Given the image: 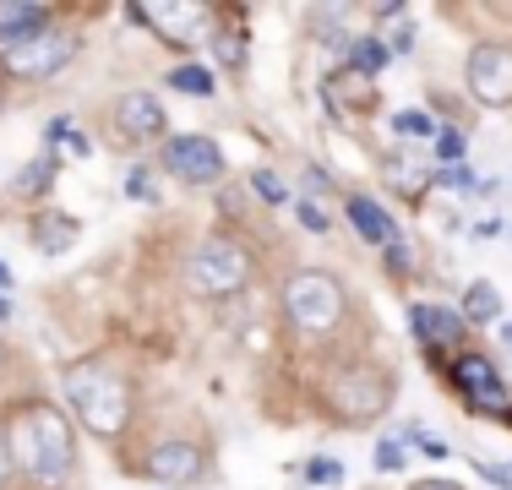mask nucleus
<instances>
[{"label":"nucleus","mask_w":512,"mask_h":490,"mask_svg":"<svg viewBox=\"0 0 512 490\" xmlns=\"http://www.w3.org/2000/svg\"><path fill=\"white\" fill-rule=\"evenodd\" d=\"M431 158H442L447 169L463 164V131H436V142H431Z\"/></svg>","instance_id":"nucleus-28"},{"label":"nucleus","mask_w":512,"mask_h":490,"mask_svg":"<svg viewBox=\"0 0 512 490\" xmlns=\"http://www.w3.org/2000/svg\"><path fill=\"white\" fill-rule=\"evenodd\" d=\"M207 49H213V71H246V28L235 22V11H218L213 33H207Z\"/></svg>","instance_id":"nucleus-17"},{"label":"nucleus","mask_w":512,"mask_h":490,"mask_svg":"<svg viewBox=\"0 0 512 490\" xmlns=\"http://www.w3.org/2000/svg\"><path fill=\"white\" fill-rule=\"evenodd\" d=\"M82 28H66V22H55V28H44L39 39L17 44V49H0V82H11V88H33V82H55L60 71H71V60L82 55Z\"/></svg>","instance_id":"nucleus-7"},{"label":"nucleus","mask_w":512,"mask_h":490,"mask_svg":"<svg viewBox=\"0 0 512 490\" xmlns=\"http://www.w3.org/2000/svg\"><path fill=\"white\" fill-rule=\"evenodd\" d=\"M126 17L142 22L158 44L191 49V44H207L218 6H202V0H137V6H126Z\"/></svg>","instance_id":"nucleus-11"},{"label":"nucleus","mask_w":512,"mask_h":490,"mask_svg":"<svg viewBox=\"0 0 512 490\" xmlns=\"http://www.w3.org/2000/svg\"><path fill=\"white\" fill-rule=\"evenodd\" d=\"M246 186H251V196H262V202H267V207H284V202H289V191H284V180H278V175H273V169H256V175L246 180Z\"/></svg>","instance_id":"nucleus-25"},{"label":"nucleus","mask_w":512,"mask_h":490,"mask_svg":"<svg viewBox=\"0 0 512 490\" xmlns=\"http://www.w3.org/2000/svg\"><path fill=\"white\" fill-rule=\"evenodd\" d=\"M409 327H414V338H420V349H425V360H453V354L469 349V322H463V311H453V305H409Z\"/></svg>","instance_id":"nucleus-13"},{"label":"nucleus","mask_w":512,"mask_h":490,"mask_svg":"<svg viewBox=\"0 0 512 490\" xmlns=\"http://www.w3.org/2000/svg\"><path fill=\"white\" fill-rule=\"evenodd\" d=\"M0 322H11V294L0 289Z\"/></svg>","instance_id":"nucleus-34"},{"label":"nucleus","mask_w":512,"mask_h":490,"mask_svg":"<svg viewBox=\"0 0 512 490\" xmlns=\"http://www.w3.org/2000/svg\"><path fill=\"white\" fill-rule=\"evenodd\" d=\"M278 327H284V338L295 343V349L306 354H344V333L349 322H355V289L344 284V273H333V267H289L284 278H278Z\"/></svg>","instance_id":"nucleus-2"},{"label":"nucleus","mask_w":512,"mask_h":490,"mask_svg":"<svg viewBox=\"0 0 512 490\" xmlns=\"http://www.w3.org/2000/svg\"><path fill=\"white\" fill-rule=\"evenodd\" d=\"M409 490H463V485H453V480H414Z\"/></svg>","instance_id":"nucleus-33"},{"label":"nucleus","mask_w":512,"mask_h":490,"mask_svg":"<svg viewBox=\"0 0 512 490\" xmlns=\"http://www.w3.org/2000/svg\"><path fill=\"white\" fill-rule=\"evenodd\" d=\"M153 169L148 164H137V169H131V175H126V196H142V202H148V196H153Z\"/></svg>","instance_id":"nucleus-30"},{"label":"nucleus","mask_w":512,"mask_h":490,"mask_svg":"<svg viewBox=\"0 0 512 490\" xmlns=\"http://www.w3.org/2000/svg\"><path fill=\"white\" fill-rule=\"evenodd\" d=\"M442 371H447V387L458 392V403H463L469 414H480V420H507V425H512V392H507L502 371H496V360H491L485 349L453 354Z\"/></svg>","instance_id":"nucleus-8"},{"label":"nucleus","mask_w":512,"mask_h":490,"mask_svg":"<svg viewBox=\"0 0 512 490\" xmlns=\"http://www.w3.org/2000/svg\"><path fill=\"white\" fill-rule=\"evenodd\" d=\"M338 55H344V66L355 71V77H376V71L393 60V55H387V39H382V33H360V39H344V44H338Z\"/></svg>","instance_id":"nucleus-18"},{"label":"nucleus","mask_w":512,"mask_h":490,"mask_svg":"<svg viewBox=\"0 0 512 490\" xmlns=\"http://www.w3.org/2000/svg\"><path fill=\"white\" fill-rule=\"evenodd\" d=\"M0 490H11V458H6V431H0Z\"/></svg>","instance_id":"nucleus-32"},{"label":"nucleus","mask_w":512,"mask_h":490,"mask_svg":"<svg viewBox=\"0 0 512 490\" xmlns=\"http://www.w3.org/2000/svg\"><path fill=\"white\" fill-rule=\"evenodd\" d=\"M474 474H485L496 490H512V458H469Z\"/></svg>","instance_id":"nucleus-26"},{"label":"nucleus","mask_w":512,"mask_h":490,"mask_svg":"<svg viewBox=\"0 0 512 490\" xmlns=\"http://www.w3.org/2000/svg\"><path fill=\"white\" fill-rule=\"evenodd\" d=\"M55 175H60V158L55 153H39V158H28V164H22V175H17V196H44L55 186Z\"/></svg>","instance_id":"nucleus-21"},{"label":"nucleus","mask_w":512,"mask_h":490,"mask_svg":"<svg viewBox=\"0 0 512 490\" xmlns=\"http://www.w3.org/2000/svg\"><path fill=\"white\" fill-rule=\"evenodd\" d=\"M382 267L398 278V284H409V278H414V245H409V240H393V245L382 251Z\"/></svg>","instance_id":"nucleus-23"},{"label":"nucleus","mask_w":512,"mask_h":490,"mask_svg":"<svg viewBox=\"0 0 512 490\" xmlns=\"http://www.w3.org/2000/svg\"><path fill=\"white\" fill-rule=\"evenodd\" d=\"M295 218L311 229V235H327V229H333V218H327V207H322V202H311V196H300V202H295Z\"/></svg>","instance_id":"nucleus-27"},{"label":"nucleus","mask_w":512,"mask_h":490,"mask_svg":"<svg viewBox=\"0 0 512 490\" xmlns=\"http://www.w3.org/2000/svg\"><path fill=\"white\" fill-rule=\"evenodd\" d=\"M55 22H60L55 6H39V0H0V49H17V44L39 39Z\"/></svg>","instance_id":"nucleus-15"},{"label":"nucleus","mask_w":512,"mask_h":490,"mask_svg":"<svg viewBox=\"0 0 512 490\" xmlns=\"http://www.w3.org/2000/svg\"><path fill=\"white\" fill-rule=\"evenodd\" d=\"M398 371L376 354H333L311 387V403L333 431H371L398 403Z\"/></svg>","instance_id":"nucleus-4"},{"label":"nucleus","mask_w":512,"mask_h":490,"mask_svg":"<svg viewBox=\"0 0 512 490\" xmlns=\"http://www.w3.org/2000/svg\"><path fill=\"white\" fill-rule=\"evenodd\" d=\"M463 88L480 109H512V44L480 39L463 55Z\"/></svg>","instance_id":"nucleus-12"},{"label":"nucleus","mask_w":512,"mask_h":490,"mask_svg":"<svg viewBox=\"0 0 512 490\" xmlns=\"http://www.w3.org/2000/svg\"><path fill=\"white\" fill-rule=\"evenodd\" d=\"M306 485H344V463L311 458V463H306Z\"/></svg>","instance_id":"nucleus-29"},{"label":"nucleus","mask_w":512,"mask_h":490,"mask_svg":"<svg viewBox=\"0 0 512 490\" xmlns=\"http://www.w3.org/2000/svg\"><path fill=\"white\" fill-rule=\"evenodd\" d=\"M104 137L120 153H142V147H164L169 142V115L148 88H126L104 104Z\"/></svg>","instance_id":"nucleus-9"},{"label":"nucleus","mask_w":512,"mask_h":490,"mask_svg":"<svg viewBox=\"0 0 512 490\" xmlns=\"http://www.w3.org/2000/svg\"><path fill=\"white\" fill-rule=\"evenodd\" d=\"M158 175L180 180L191 191H218L229 180V158L202 131H169V142L158 147Z\"/></svg>","instance_id":"nucleus-10"},{"label":"nucleus","mask_w":512,"mask_h":490,"mask_svg":"<svg viewBox=\"0 0 512 490\" xmlns=\"http://www.w3.org/2000/svg\"><path fill=\"white\" fill-rule=\"evenodd\" d=\"M496 316H502V294H496L491 278H474V284L463 289V322L485 327V322H496Z\"/></svg>","instance_id":"nucleus-20"},{"label":"nucleus","mask_w":512,"mask_h":490,"mask_svg":"<svg viewBox=\"0 0 512 490\" xmlns=\"http://www.w3.org/2000/svg\"><path fill=\"white\" fill-rule=\"evenodd\" d=\"M11 490H82V431L55 398H17L0 414Z\"/></svg>","instance_id":"nucleus-1"},{"label":"nucleus","mask_w":512,"mask_h":490,"mask_svg":"<svg viewBox=\"0 0 512 490\" xmlns=\"http://www.w3.org/2000/svg\"><path fill=\"white\" fill-rule=\"evenodd\" d=\"M137 403L142 387L126 365L88 354V360H71L60 371V409L71 414L82 436H93L99 447H126L137 431Z\"/></svg>","instance_id":"nucleus-3"},{"label":"nucleus","mask_w":512,"mask_h":490,"mask_svg":"<svg viewBox=\"0 0 512 490\" xmlns=\"http://www.w3.org/2000/svg\"><path fill=\"white\" fill-rule=\"evenodd\" d=\"M28 235H33V245H39V256H66L71 245H77L82 224L71 213H60V207H39L33 224H28Z\"/></svg>","instance_id":"nucleus-16"},{"label":"nucleus","mask_w":512,"mask_h":490,"mask_svg":"<svg viewBox=\"0 0 512 490\" xmlns=\"http://www.w3.org/2000/svg\"><path fill=\"white\" fill-rule=\"evenodd\" d=\"M393 131H398V137H425V142H436V131H442V126H436L431 115H420V109H404V115H393Z\"/></svg>","instance_id":"nucleus-24"},{"label":"nucleus","mask_w":512,"mask_h":490,"mask_svg":"<svg viewBox=\"0 0 512 490\" xmlns=\"http://www.w3.org/2000/svg\"><path fill=\"white\" fill-rule=\"evenodd\" d=\"M376 469H382V474H404L409 469V441H398V436L376 441Z\"/></svg>","instance_id":"nucleus-22"},{"label":"nucleus","mask_w":512,"mask_h":490,"mask_svg":"<svg viewBox=\"0 0 512 490\" xmlns=\"http://www.w3.org/2000/svg\"><path fill=\"white\" fill-rule=\"evenodd\" d=\"M169 93H186V98H213L218 93V71L202 66V60H180V66L164 71Z\"/></svg>","instance_id":"nucleus-19"},{"label":"nucleus","mask_w":512,"mask_h":490,"mask_svg":"<svg viewBox=\"0 0 512 490\" xmlns=\"http://www.w3.org/2000/svg\"><path fill=\"white\" fill-rule=\"evenodd\" d=\"M306 191H311V202H316V196H327V191H333V180L322 175V164H306Z\"/></svg>","instance_id":"nucleus-31"},{"label":"nucleus","mask_w":512,"mask_h":490,"mask_svg":"<svg viewBox=\"0 0 512 490\" xmlns=\"http://www.w3.org/2000/svg\"><path fill=\"white\" fill-rule=\"evenodd\" d=\"M256 273H262V256L246 235L235 229H207V235L186 251V289L191 300H240Z\"/></svg>","instance_id":"nucleus-5"},{"label":"nucleus","mask_w":512,"mask_h":490,"mask_svg":"<svg viewBox=\"0 0 512 490\" xmlns=\"http://www.w3.org/2000/svg\"><path fill=\"white\" fill-rule=\"evenodd\" d=\"M137 480L158 490H207L218 480V458L202 436H153L137 458Z\"/></svg>","instance_id":"nucleus-6"},{"label":"nucleus","mask_w":512,"mask_h":490,"mask_svg":"<svg viewBox=\"0 0 512 490\" xmlns=\"http://www.w3.org/2000/svg\"><path fill=\"white\" fill-rule=\"evenodd\" d=\"M0 371H6V338H0Z\"/></svg>","instance_id":"nucleus-35"},{"label":"nucleus","mask_w":512,"mask_h":490,"mask_svg":"<svg viewBox=\"0 0 512 490\" xmlns=\"http://www.w3.org/2000/svg\"><path fill=\"white\" fill-rule=\"evenodd\" d=\"M344 218L365 245H376V251H387V245L398 240V218L387 213L371 191H344Z\"/></svg>","instance_id":"nucleus-14"}]
</instances>
